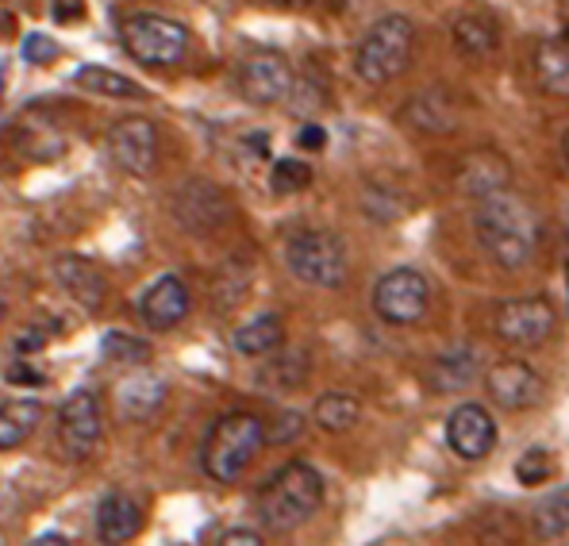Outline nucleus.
<instances>
[{
	"mask_svg": "<svg viewBox=\"0 0 569 546\" xmlns=\"http://www.w3.org/2000/svg\"><path fill=\"white\" fill-rule=\"evenodd\" d=\"M216 546H262V535L250 532V527H231V532L220 535V543Z\"/></svg>",
	"mask_w": 569,
	"mask_h": 546,
	"instance_id": "nucleus-35",
	"label": "nucleus"
},
{
	"mask_svg": "<svg viewBox=\"0 0 569 546\" xmlns=\"http://www.w3.org/2000/svg\"><path fill=\"white\" fill-rule=\"evenodd\" d=\"M273 4H284V8H300V4H312V0H273Z\"/></svg>",
	"mask_w": 569,
	"mask_h": 546,
	"instance_id": "nucleus-40",
	"label": "nucleus"
},
{
	"mask_svg": "<svg viewBox=\"0 0 569 546\" xmlns=\"http://www.w3.org/2000/svg\"><path fill=\"white\" fill-rule=\"evenodd\" d=\"M104 358H112V363H120V366H139L150 358V347L128 331H108L104 335Z\"/></svg>",
	"mask_w": 569,
	"mask_h": 546,
	"instance_id": "nucleus-31",
	"label": "nucleus"
},
{
	"mask_svg": "<svg viewBox=\"0 0 569 546\" xmlns=\"http://www.w3.org/2000/svg\"><path fill=\"white\" fill-rule=\"evenodd\" d=\"M450 39L462 50L466 58H489L492 50L500 47V28L492 16L485 12H462L455 23H450Z\"/></svg>",
	"mask_w": 569,
	"mask_h": 546,
	"instance_id": "nucleus-22",
	"label": "nucleus"
},
{
	"mask_svg": "<svg viewBox=\"0 0 569 546\" xmlns=\"http://www.w3.org/2000/svg\"><path fill=\"white\" fill-rule=\"evenodd\" d=\"M142 532V504L123 489L104 493L97 504V535L104 546H123Z\"/></svg>",
	"mask_w": 569,
	"mask_h": 546,
	"instance_id": "nucleus-17",
	"label": "nucleus"
},
{
	"mask_svg": "<svg viewBox=\"0 0 569 546\" xmlns=\"http://www.w3.org/2000/svg\"><path fill=\"white\" fill-rule=\"evenodd\" d=\"M43 343H47V335L36 327V331H23L20 339H16V350H20V355H28V350H39V347H43Z\"/></svg>",
	"mask_w": 569,
	"mask_h": 546,
	"instance_id": "nucleus-38",
	"label": "nucleus"
},
{
	"mask_svg": "<svg viewBox=\"0 0 569 546\" xmlns=\"http://www.w3.org/2000/svg\"><path fill=\"white\" fill-rule=\"evenodd\" d=\"M558 327V312L547 297H520V300H505L492 316V331H497L500 343L508 347H542V343L555 335Z\"/></svg>",
	"mask_w": 569,
	"mask_h": 546,
	"instance_id": "nucleus-9",
	"label": "nucleus"
},
{
	"mask_svg": "<svg viewBox=\"0 0 569 546\" xmlns=\"http://www.w3.org/2000/svg\"><path fill=\"white\" fill-rule=\"evenodd\" d=\"M312 185V166L300 162V158H281L273 162V173H270V189L278 197H292V192H305Z\"/></svg>",
	"mask_w": 569,
	"mask_h": 546,
	"instance_id": "nucleus-30",
	"label": "nucleus"
},
{
	"mask_svg": "<svg viewBox=\"0 0 569 546\" xmlns=\"http://www.w3.org/2000/svg\"><path fill=\"white\" fill-rule=\"evenodd\" d=\"M477 377V350L473 347H455L447 350V355L431 358V374H427V381H431L435 393H458L466 389Z\"/></svg>",
	"mask_w": 569,
	"mask_h": 546,
	"instance_id": "nucleus-23",
	"label": "nucleus"
},
{
	"mask_svg": "<svg viewBox=\"0 0 569 546\" xmlns=\"http://www.w3.org/2000/svg\"><path fill=\"white\" fill-rule=\"evenodd\" d=\"M485 393L492 397V405H500L505 411H523L539 405L547 385L523 358H500V363L485 369Z\"/></svg>",
	"mask_w": 569,
	"mask_h": 546,
	"instance_id": "nucleus-13",
	"label": "nucleus"
},
{
	"mask_svg": "<svg viewBox=\"0 0 569 546\" xmlns=\"http://www.w3.org/2000/svg\"><path fill=\"white\" fill-rule=\"evenodd\" d=\"M50 12H54L58 23H73V20H81V16H86V4H81V0H54V8H50Z\"/></svg>",
	"mask_w": 569,
	"mask_h": 546,
	"instance_id": "nucleus-37",
	"label": "nucleus"
},
{
	"mask_svg": "<svg viewBox=\"0 0 569 546\" xmlns=\"http://www.w3.org/2000/svg\"><path fill=\"white\" fill-rule=\"evenodd\" d=\"M447 443L458 458L481 461L497 447V419L485 405H458L447 419Z\"/></svg>",
	"mask_w": 569,
	"mask_h": 546,
	"instance_id": "nucleus-15",
	"label": "nucleus"
},
{
	"mask_svg": "<svg viewBox=\"0 0 569 546\" xmlns=\"http://www.w3.org/2000/svg\"><path fill=\"white\" fill-rule=\"evenodd\" d=\"M104 439V408H100V397L93 389H73L70 397L62 400V411H58V443L73 461L93 458V450Z\"/></svg>",
	"mask_w": 569,
	"mask_h": 546,
	"instance_id": "nucleus-10",
	"label": "nucleus"
},
{
	"mask_svg": "<svg viewBox=\"0 0 569 546\" xmlns=\"http://www.w3.org/2000/svg\"><path fill=\"white\" fill-rule=\"evenodd\" d=\"M477 239H481L485 255L500 266V270H523L535 255H539V216L527 205L520 192L505 189L489 200H477Z\"/></svg>",
	"mask_w": 569,
	"mask_h": 546,
	"instance_id": "nucleus-1",
	"label": "nucleus"
},
{
	"mask_svg": "<svg viewBox=\"0 0 569 546\" xmlns=\"http://www.w3.org/2000/svg\"><path fill=\"white\" fill-rule=\"evenodd\" d=\"M516 477H520L523 485H542L555 477V458H550V450L542 447H531L527 455L516 461Z\"/></svg>",
	"mask_w": 569,
	"mask_h": 546,
	"instance_id": "nucleus-32",
	"label": "nucleus"
},
{
	"mask_svg": "<svg viewBox=\"0 0 569 546\" xmlns=\"http://www.w3.org/2000/svg\"><path fill=\"white\" fill-rule=\"evenodd\" d=\"M0 319H4V292H0Z\"/></svg>",
	"mask_w": 569,
	"mask_h": 546,
	"instance_id": "nucleus-41",
	"label": "nucleus"
},
{
	"mask_svg": "<svg viewBox=\"0 0 569 546\" xmlns=\"http://www.w3.org/2000/svg\"><path fill=\"white\" fill-rule=\"evenodd\" d=\"M292 86H297V73H292V66L284 62L281 54H250L239 62L236 70V89L242 100H250V105H281V100H289Z\"/></svg>",
	"mask_w": 569,
	"mask_h": 546,
	"instance_id": "nucleus-11",
	"label": "nucleus"
},
{
	"mask_svg": "<svg viewBox=\"0 0 569 546\" xmlns=\"http://www.w3.org/2000/svg\"><path fill=\"white\" fill-rule=\"evenodd\" d=\"M266 447V424L254 411H228L208 427L200 443V466L216 485H236Z\"/></svg>",
	"mask_w": 569,
	"mask_h": 546,
	"instance_id": "nucleus-2",
	"label": "nucleus"
},
{
	"mask_svg": "<svg viewBox=\"0 0 569 546\" xmlns=\"http://www.w3.org/2000/svg\"><path fill=\"white\" fill-rule=\"evenodd\" d=\"M416 28L408 16H381L355 50V73L366 86H389L412 66Z\"/></svg>",
	"mask_w": 569,
	"mask_h": 546,
	"instance_id": "nucleus-4",
	"label": "nucleus"
},
{
	"mask_svg": "<svg viewBox=\"0 0 569 546\" xmlns=\"http://www.w3.org/2000/svg\"><path fill=\"white\" fill-rule=\"evenodd\" d=\"M358 416H362V405H358V397H350V393H323L312 408V419L331 435L350 431V427L358 424Z\"/></svg>",
	"mask_w": 569,
	"mask_h": 546,
	"instance_id": "nucleus-27",
	"label": "nucleus"
},
{
	"mask_svg": "<svg viewBox=\"0 0 569 546\" xmlns=\"http://www.w3.org/2000/svg\"><path fill=\"white\" fill-rule=\"evenodd\" d=\"M458 116L462 112H458L455 97L442 86H431L408 100L400 120L412 123L416 131H427V136H450V131H458Z\"/></svg>",
	"mask_w": 569,
	"mask_h": 546,
	"instance_id": "nucleus-19",
	"label": "nucleus"
},
{
	"mask_svg": "<svg viewBox=\"0 0 569 546\" xmlns=\"http://www.w3.org/2000/svg\"><path fill=\"white\" fill-rule=\"evenodd\" d=\"M535 73L539 86L555 97H569V47L562 39H542L535 47Z\"/></svg>",
	"mask_w": 569,
	"mask_h": 546,
	"instance_id": "nucleus-26",
	"label": "nucleus"
},
{
	"mask_svg": "<svg viewBox=\"0 0 569 546\" xmlns=\"http://www.w3.org/2000/svg\"><path fill=\"white\" fill-rule=\"evenodd\" d=\"M54 281L62 285L66 297H70L78 308H86V312H97V308L104 305V297H108L104 274H100L89 258H78V255L58 258V262H54Z\"/></svg>",
	"mask_w": 569,
	"mask_h": 546,
	"instance_id": "nucleus-18",
	"label": "nucleus"
},
{
	"mask_svg": "<svg viewBox=\"0 0 569 546\" xmlns=\"http://www.w3.org/2000/svg\"><path fill=\"white\" fill-rule=\"evenodd\" d=\"M323 504V477L312 461H284L258 493V516L270 532L308 524Z\"/></svg>",
	"mask_w": 569,
	"mask_h": 546,
	"instance_id": "nucleus-3",
	"label": "nucleus"
},
{
	"mask_svg": "<svg viewBox=\"0 0 569 546\" xmlns=\"http://www.w3.org/2000/svg\"><path fill=\"white\" fill-rule=\"evenodd\" d=\"M562 43L569 47V20H566V36H562Z\"/></svg>",
	"mask_w": 569,
	"mask_h": 546,
	"instance_id": "nucleus-42",
	"label": "nucleus"
},
{
	"mask_svg": "<svg viewBox=\"0 0 569 546\" xmlns=\"http://www.w3.org/2000/svg\"><path fill=\"white\" fill-rule=\"evenodd\" d=\"M308 355L305 350H284V355L273 358L270 366H262V385H270V389H300V385L308 381Z\"/></svg>",
	"mask_w": 569,
	"mask_h": 546,
	"instance_id": "nucleus-29",
	"label": "nucleus"
},
{
	"mask_svg": "<svg viewBox=\"0 0 569 546\" xmlns=\"http://www.w3.org/2000/svg\"><path fill=\"white\" fill-rule=\"evenodd\" d=\"M108 158L116 162V170L131 173V178H147L158 166V128L142 116L120 120L104 139Z\"/></svg>",
	"mask_w": 569,
	"mask_h": 546,
	"instance_id": "nucleus-12",
	"label": "nucleus"
},
{
	"mask_svg": "<svg viewBox=\"0 0 569 546\" xmlns=\"http://www.w3.org/2000/svg\"><path fill=\"white\" fill-rule=\"evenodd\" d=\"M170 212L192 235H212L231 224V200L228 192L208 178H189L173 189L170 197Z\"/></svg>",
	"mask_w": 569,
	"mask_h": 546,
	"instance_id": "nucleus-8",
	"label": "nucleus"
},
{
	"mask_svg": "<svg viewBox=\"0 0 569 546\" xmlns=\"http://www.w3.org/2000/svg\"><path fill=\"white\" fill-rule=\"evenodd\" d=\"M39 419H43V400L39 397H16L0 405V455L16 450L36 435Z\"/></svg>",
	"mask_w": 569,
	"mask_h": 546,
	"instance_id": "nucleus-21",
	"label": "nucleus"
},
{
	"mask_svg": "<svg viewBox=\"0 0 569 546\" xmlns=\"http://www.w3.org/2000/svg\"><path fill=\"white\" fill-rule=\"evenodd\" d=\"M562 147H566V162H569V136H566V142H562Z\"/></svg>",
	"mask_w": 569,
	"mask_h": 546,
	"instance_id": "nucleus-43",
	"label": "nucleus"
},
{
	"mask_svg": "<svg viewBox=\"0 0 569 546\" xmlns=\"http://www.w3.org/2000/svg\"><path fill=\"white\" fill-rule=\"evenodd\" d=\"M508 181H512V166H508V158L500 155V150H492V147L470 150V155H462V158H458V166H455L458 192H462V197H470V200L497 197V192L508 189Z\"/></svg>",
	"mask_w": 569,
	"mask_h": 546,
	"instance_id": "nucleus-14",
	"label": "nucleus"
},
{
	"mask_svg": "<svg viewBox=\"0 0 569 546\" xmlns=\"http://www.w3.org/2000/svg\"><path fill=\"white\" fill-rule=\"evenodd\" d=\"M566 289H569V266H566Z\"/></svg>",
	"mask_w": 569,
	"mask_h": 546,
	"instance_id": "nucleus-44",
	"label": "nucleus"
},
{
	"mask_svg": "<svg viewBox=\"0 0 569 546\" xmlns=\"http://www.w3.org/2000/svg\"><path fill=\"white\" fill-rule=\"evenodd\" d=\"M28 546H70L66 535H39V539H31Z\"/></svg>",
	"mask_w": 569,
	"mask_h": 546,
	"instance_id": "nucleus-39",
	"label": "nucleus"
},
{
	"mask_svg": "<svg viewBox=\"0 0 569 546\" xmlns=\"http://www.w3.org/2000/svg\"><path fill=\"white\" fill-rule=\"evenodd\" d=\"M297 142L305 150H323V147H328V131H323L320 123H305V128H300V136H297Z\"/></svg>",
	"mask_w": 569,
	"mask_h": 546,
	"instance_id": "nucleus-36",
	"label": "nucleus"
},
{
	"mask_svg": "<svg viewBox=\"0 0 569 546\" xmlns=\"http://www.w3.org/2000/svg\"><path fill=\"white\" fill-rule=\"evenodd\" d=\"M189 316V285L178 274H166L139 297V319L150 331H170Z\"/></svg>",
	"mask_w": 569,
	"mask_h": 546,
	"instance_id": "nucleus-16",
	"label": "nucleus"
},
{
	"mask_svg": "<svg viewBox=\"0 0 569 546\" xmlns=\"http://www.w3.org/2000/svg\"><path fill=\"white\" fill-rule=\"evenodd\" d=\"M236 350L239 355H247V358H262V355H273V350L284 343V324H281V316H273V312H266V316H254L250 324H242L239 331H236Z\"/></svg>",
	"mask_w": 569,
	"mask_h": 546,
	"instance_id": "nucleus-25",
	"label": "nucleus"
},
{
	"mask_svg": "<svg viewBox=\"0 0 569 546\" xmlns=\"http://www.w3.org/2000/svg\"><path fill=\"white\" fill-rule=\"evenodd\" d=\"M300 435H305V416H300V411H281V416L266 427V443H273V447L297 443Z\"/></svg>",
	"mask_w": 569,
	"mask_h": 546,
	"instance_id": "nucleus-33",
	"label": "nucleus"
},
{
	"mask_svg": "<svg viewBox=\"0 0 569 546\" xmlns=\"http://www.w3.org/2000/svg\"><path fill=\"white\" fill-rule=\"evenodd\" d=\"M73 86L86 89V92H97V97H112V100H142L147 97V89H142L136 78L108 70V66H81V70L73 73Z\"/></svg>",
	"mask_w": 569,
	"mask_h": 546,
	"instance_id": "nucleus-24",
	"label": "nucleus"
},
{
	"mask_svg": "<svg viewBox=\"0 0 569 546\" xmlns=\"http://www.w3.org/2000/svg\"><path fill=\"white\" fill-rule=\"evenodd\" d=\"M166 405V381L158 374H131L128 381H120V389H116V408H120L123 419H131V424H142V419H150L158 408Z\"/></svg>",
	"mask_w": 569,
	"mask_h": 546,
	"instance_id": "nucleus-20",
	"label": "nucleus"
},
{
	"mask_svg": "<svg viewBox=\"0 0 569 546\" xmlns=\"http://www.w3.org/2000/svg\"><path fill=\"white\" fill-rule=\"evenodd\" d=\"M284 266H289V274L297 281L312 285V289H339V285H347L350 274V258L342 239L320 228H305L289 235V242H284Z\"/></svg>",
	"mask_w": 569,
	"mask_h": 546,
	"instance_id": "nucleus-5",
	"label": "nucleus"
},
{
	"mask_svg": "<svg viewBox=\"0 0 569 546\" xmlns=\"http://www.w3.org/2000/svg\"><path fill=\"white\" fill-rule=\"evenodd\" d=\"M431 308V285L416 266H397L373 285V312L392 327L420 324Z\"/></svg>",
	"mask_w": 569,
	"mask_h": 546,
	"instance_id": "nucleus-7",
	"label": "nucleus"
},
{
	"mask_svg": "<svg viewBox=\"0 0 569 546\" xmlns=\"http://www.w3.org/2000/svg\"><path fill=\"white\" fill-rule=\"evenodd\" d=\"M23 58H28L31 66H50L58 58V43L54 39H47V36H28L23 39Z\"/></svg>",
	"mask_w": 569,
	"mask_h": 546,
	"instance_id": "nucleus-34",
	"label": "nucleus"
},
{
	"mask_svg": "<svg viewBox=\"0 0 569 546\" xmlns=\"http://www.w3.org/2000/svg\"><path fill=\"white\" fill-rule=\"evenodd\" d=\"M120 39L136 62L142 66H178L189 54V28L162 12H131L120 23Z\"/></svg>",
	"mask_w": 569,
	"mask_h": 546,
	"instance_id": "nucleus-6",
	"label": "nucleus"
},
{
	"mask_svg": "<svg viewBox=\"0 0 569 546\" xmlns=\"http://www.w3.org/2000/svg\"><path fill=\"white\" fill-rule=\"evenodd\" d=\"M535 535L539 539H558V535L569 532V489L547 493L539 504H535Z\"/></svg>",
	"mask_w": 569,
	"mask_h": 546,
	"instance_id": "nucleus-28",
	"label": "nucleus"
}]
</instances>
